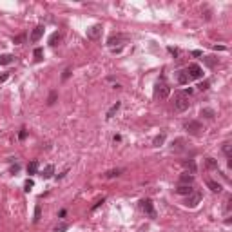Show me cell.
<instances>
[{"instance_id": "cell-1", "label": "cell", "mask_w": 232, "mask_h": 232, "mask_svg": "<svg viewBox=\"0 0 232 232\" xmlns=\"http://www.w3.org/2000/svg\"><path fill=\"white\" fill-rule=\"evenodd\" d=\"M189 105H191V102H189V94H185V93H180L176 98H174V109L176 111H187L189 109Z\"/></svg>"}, {"instance_id": "cell-2", "label": "cell", "mask_w": 232, "mask_h": 232, "mask_svg": "<svg viewBox=\"0 0 232 232\" xmlns=\"http://www.w3.org/2000/svg\"><path fill=\"white\" fill-rule=\"evenodd\" d=\"M185 129H187L192 136H200L201 131H203V125H201L200 122H196V120H191V122L185 123Z\"/></svg>"}, {"instance_id": "cell-3", "label": "cell", "mask_w": 232, "mask_h": 232, "mask_svg": "<svg viewBox=\"0 0 232 232\" xmlns=\"http://www.w3.org/2000/svg\"><path fill=\"white\" fill-rule=\"evenodd\" d=\"M185 71H187V74H189L191 78H201V76H203V69H201L198 64H191Z\"/></svg>"}, {"instance_id": "cell-4", "label": "cell", "mask_w": 232, "mask_h": 232, "mask_svg": "<svg viewBox=\"0 0 232 232\" xmlns=\"http://www.w3.org/2000/svg\"><path fill=\"white\" fill-rule=\"evenodd\" d=\"M154 93H156V96L158 98H162V100H165L167 96H169V93H171V89H169V85L167 83H156V89H154Z\"/></svg>"}, {"instance_id": "cell-5", "label": "cell", "mask_w": 232, "mask_h": 232, "mask_svg": "<svg viewBox=\"0 0 232 232\" xmlns=\"http://www.w3.org/2000/svg\"><path fill=\"white\" fill-rule=\"evenodd\" d=\"M201 201V194L200 192H192V194H189L187 196V200H185V205L187 207H191V209H194V207H198V203Z\"/></svg>"}, {"instance_id": "cell-6", "label": "cell", "mask_w": 232, "mask_h": 232, "mask_svg": "<svg viewBox=\"0 0 232 232\" xmlns=\"http://www.w3.org/2000/svg\"><path fill=\"white\" fill-rule=\"evenodd\" d=\"M100 36H102V25H100V24H94V25H91V27L87 29V38L98 40Z\"/></svg>"}, {"instance_id": "cell-7", "label": "cell", "mask_w": 232, "mask_h": 232, "mask_svg": "<svg viewBox=\"0 0 232 232\" xmlns=\"http://www.w3.org/2000/svg\"><path fill=\"white\" fill-rule=\"evenodd\" d=\"M142 209H143V212H145L147 216L156 218V211H154V205H152L151 200H142Z\"/></svg>"}, {"instance_id": "cell-8", "label": "cell", "mask_w": 232, "mask_h": 232, "mask_svg": "<svg viewBox=\"0 0 232 232\" xmlns=\"http://www.w3.org/2000/svg\"><path fill=\"white\" fill-rule=\"evenodd\" d=\"M44 31H45V27H44V25H36V27L33 29V33H31V42H38V40L42 38Z\"/></svg>"}, {"instance_id": "cell-9", "label": "cell", "mask_w": 232, "mask_h": 232, "mask_svg": "<svg viewBox=\"0 0 232 232\" xmlns=\"http://www.w3.org/2000/svg\"><path fill=\"white\" fill-rule=\"evenodd\" d=\"M122 40H127V36H125V34H113V36H111V38L107 40V44H109V45L113 47V45H116V44H120Z\"/></svg>"}, {"instance_id": "cell-10", "label": "cell", "mask_w": 232, "mask_h": 232, "mask_svg": "<svg viewBox=\"0 0 232 232\" xmlns=\"http://www.w3.org/2000/svg\"><path fill=\"white\" fill-rule=\"evenodd\" d=\"M176 192H178V194H181V196H189V194H192V192H194V189H192L191 185H180V187L176 189Z\"/></svg>"}, {"instance_id": "cell-11", "label": "cell", "mask_w": 232, "mask_h": 232, "mask_svg": "<svg viewBox=\"0 0 232 232\" xmlns=\"http://www.w3.org/2000/svg\"><path fill=\"white\" fill-rule=\"evenodd\" d=\"M178 82H180L181 85H185V83L191 82V76L187 74V71H180V73H178Z\"/></svg>"}, {"instance_id": "cell-12", "label": "cell", "mask_w": 232, "mask_h": 232, "mask_svg": "<svg viewBox=\"0 0 232 232\" xmlns=\"http://www.w3.org/2000/svg\"><path fill=\"white\" fill-rule=\"evenodd\" d=\"M120 107H122V103H120V102H116V103H114V105H113V107H111V109L107 111L105 118H107V120H111V118H113V116H114V114L118 113V109H120Z\"/></svg>"}, {"instance_id": "cell-13", "label": "cell", "mask_w": 232, "mask_h": 232, "mask_svg": "<svg viewBox=\"0 0 232 232\" xmlns=\"http://www.w3.org/2000/svg\"><path fill=\"white\" fill-rule=\"evenodd\" d=\"M207 187L212 191V192H221V185L214 180H207Z\"/></svg>"}, {"instance_id": "cell-14", "label": "cell", "mask_w": 232, "mask_h": 232, "mask_svg": "<svg viewBox=\"0 0 232 232\" xmlns=\"http://www.w3.org/2000/svg\"><path fill=\"white\" fill-rule=\"evenodd\" d=\"M192 180H194V176H192V174H189V172H183V174L180 176V181H181L183 185H187V183L191 185V183H192Z\"/></svg>"}, {"instance_id": "cell-15", "label": "cell", "mask_w": 232, "mask_h": 232, "mask_svg": "<svg viewBox=\"0 0 232 232\" xmlns=\"http://www.w3.org/2000/svg\"><path fill=\"white\" fill-rule=\"evenodd\" d=\"M203 64H205L207 67H214V65L218 64V58H216V56H205V58H203Z\"/></svg>"}, {"instance_id": "cell-16", "label": "cell", "mask_w": 232, "mask_h": 232, "mask_svg": "<svg viewBox=\"0 0 232 232\" xmlns=\"http://www.w3.org/2000/svg\"><path fill=\"white\" fill-rule=\"evenodd\" d=\"M13 60H15L13 54H2V56H0V65H7V64H11Z\"/></svg>"}, {"instance_id": "cell-17", "label": "cell", "mask_w": 232, "mask_h": 232, "mask_svg": "<svg viewBox=\"0 0 232 232\" xmlns=\"http://www.w3.org/2000/svg\"><path fill=\"white\" fill-rule=\"evenodd\" d=\"M183 143H185V140H183V138H178V140L172 143V151H183Z\"/></svg>"}, {"instance_id": "cell-18", "label": "cell", "mask_w": 232, "mask_h": 232, "mask_svg": "<svg viewBox=\"0 0 232 232\" xmlns=\"http://www.w3.org/2000/svg\"><path fill=\"white\" fill-rule=\"evenodd\" d=\"M36 171H38V162L33 160V162L27 165V172H29V174H36Z\"/></svg>"}, {"instance_id": "cell-19", "label": "cell", "mask_w": 232, "mask_h": 232, "mask_svg": "<svg viewBox=\"0 0 232 232\" xmlns=\"http://www.w3.org/2000/svg\"><path fill=\"white\" fill-rule=\"evenodd\" d=\"M33 54H34V60L40 62V60L44 58V49H42V47H36V49L33 51Z\"/></svg>"}, {"instance_id": "cell-20", "label": "cell", "mask_w": 232, "mask_h": 232, "mask_svg": "<svg viewBox=\"0 0 232 232\" xmlns=\"http://www.w3.org/2000/svg\"><path fill=\"white\" fill-rule=\"evenodd\" d=\"M201 116H205V118H209V120H212V118L216 116V113H214L212 109H201Z\"/></svg>"}, {"instance_id": "cell-21", "label": "cell", "mask_w": 232, "mask_h": 232, "mask_svg": "<svg viewBox=\"0 0 232 232\" xmlns=\"http://www.w3.org/2000/svg\"><path fill=\"white\" fill-rule=\"evenodd\" d=\"M53 174H54V167H53V165H47V167L44 169V174H42V176H44V178H51Z\"/></svg>"}, {"instance_id": "cell-22", "label": "cell", "mask_w": 232, "mask_h": 232, "mask_svg": "<svg viewBox=\"0 0 232 232\" xmlns=\"http://www.w3.org/2000/svg\"><path fill=\"white\" fill-rule=\"evenodd\" d=\"M60 42V34L58 33H53L51 36H49V45H56Z\"/></svg>"}, {"instance_id": "cell-23", "label": "cell", "mask_w": 232, "mask_h": 232, "mask_svg": "<svg viewBox=\"0 0 232 232\" xmlns=\"http://www.w3.org/2000/svg\"><path fill=\"white\" fill-rule=\"evenodd\" d=\"M163 142H165V134L162 132V134H158V136L154 138V142H152V143H154V147H160V145H162Z\"/></svg>"}, {"instance_id": "cell-24", "label": "cell", "mask_w": 232, "mask_h": 232, "mask_svg": "<svg viewBox=\"0 0 232 232\" xmlns=\"http://www.w3.org/2000/svg\"><path fill=\"white\" fill-rule=\"evenodd\" d=\"M205 163H207V167H209V169H218V162H216L214 158H207V162H205Z\"/></svg>"}, {"instance_id": "cell-25", "label": "cell", "mask_w": 232, "mask_h": 232, "mask_svg": "<svg viewBox=\"0 0 232 232\" xmlns=\"http://www.w3.org/2000/svg\"><path fill=\"white\" fill-rule=\"evenodd\" d=\"M56 98H58V94H56V91H53V93L49 94V98H47V105H53V103L56 102Z\"/></svg>"}, {"instance_id": "cell-26", "label": "cell", "mask_w": 232, "mask_h": 232, "mask_svg": "<svg viewBox=\"0 0 232 232\" xmlns=\"http://www.w3.org/2000/svg\"><path fill=\"white\" fill-rule=\"evenodd\" d=\"M40 218H42V209H40V205H36V209H34V218H33V220L38 221Z\"/></svg>"}, {"instance_id": "cell-27", "label": "cell", "mask_w": 232, "mask_h": 232, "mask_svg": "<svg viewBox=\"0 0 232 232\" xmlns=\"http://www.w3.org/2000/svg\"><path fill=\"white\" fill-rule=\"evenodd\" d=\"M185 167H187V169H191V174H194V172H196V165H194V162H185Z\"/></svg>"}, {"instance_id": "cell-28", "label": "cell", "mask_w": 232, "mask_h": 232, "mask_svg": "<svg viewBox=\"0 0 232 232\" xmlns=\"http://www.w3.org/2000/svg\"><path fill=\"white\" fill-rule=\"evenodd\" d=\"M120 174H122V171H118V169H116V171H109L105 176H107V178H114V176H120Z\"/></svg>"}, {"instance_id": "cell-29", "label": "cell", "mask_w": 232, "mask_h": 232, "mask_svg": "<svg viewBox=\"0 0 232 232\" xmlns=\"http://www.w3.org/2000/svg\"><path fill=\"white\" fill-rule=\"evenodd\" d=\"M67 229H69V225H67V223H62V225H58L54 230H56V232H65Z\"/></svg>"}, {"instance_id": "cell-30", "label": "cell", "mask_w": 232, "mask_h": 232, "mask_svg": "<svg viewBox=\"0 0 232 232\" xmlns=\"http://www.w3.org/2000/svg\"><path fill=\"white\" fill-rule=\"evenodd\" d=\"M223 152L230 158V143H229V142H227V143H223Z\"/></svg>"}, {"instance_id": "cell-31", "label": "cell", "mask_w": 232, "mask_h": 232, "mask_svg": "<svg viewBox=\"0 0 232 232\" xmlns=\"http://www.w3.org/2000/svg\"><path fill=\"white\" fill-rule=\"evenodd\" d=\"M33 185H34V183H33V180H27V181H25V183H24V189H25V191H27V192H29V191H31V187H33Z\"/></svg>"}, {"instance_id": "cell-32", "label": "cell", "mask_w": 232, "mask_h": 232, "mask_svg": "<svg viewBox=\"0 0 232 232\" xmlns=\"http://www.w3.org/2000/svg\"><path fill=\"white\" fill-rule=\"evenodd\" d=\"M25 40V34H18V36H15V44H22Z\"/></svg>"}, {"instance_id": "cell-33", "label": "cell", "mask_w": 232, "mask_h": 232, "mask_svg": "<svg viewBox=\"0 0 232 232\" xmlns=\"http://www.w3.org/2000/svg\"><path fill=\"white\" fill-rule=\"evenodd\" d=\"M198 87H200L201 91H207V89H209V82H201V83H200Z\"/></svg>"}, {"instance_id": "cell-34", "label": "cell", "mask_w": 232, "mask_h": 232, "mask_svg": "<svg viewBox=\"0 0 232 232\" xmlns=\"http://www.w3.org/2000/svg\"><path fill=\"white\" fill-rule=\"evenodd\" d=\"M69 74H71V69H65V71H64V74H62V80H67V78H69Z\"/></svg>"}, {"instance_id": "cell-35", "label": "cell", "mask_w": 232, "mask_h": 232, "mask_svg": "<svg viewBox=\"0 0 232 232\" xmlns=\"http://www.w3.org/2000/svg\"><path fill=\"white\" fill-rule=\"evenodd\" d=\"M18 171H20V165H18V163L11 167V174H15V172H18Z\"/></svg>"}, {"instance_id": "cell-36", "label": "cell", "mask_w": 232, "mask_h": 232, "mask_svg": "<svg viewBox=\"0 0 232 232\" xmlns=\"http://www.w3.org/2000/svg\"><path fill=\"white\" fill-rule=\"evenodd\" d=\"M25 136H27V132H25V131H22V132L18 134V138H20V140H25Z\"/></svg>"}, {"instance_id": "cell-37", "label": "cell", "mask_w": 232, "mask_h": 232, "mask_svg": "<svg viewBox=\"0 0 232 232\" xmlns=\"http://www.w3.org/2000/svg\"><path fill=\"white\" fill-rule=\"evenodd\" d=\"M7 80V73H4V74H0V82H5Z\"/></svg>"}, {"instance_id": "cell-38", "label": "cell", "mask_w": 232, "mask_h": 232, "mask_svg": "<svg viewBox=\"0 0 232 232\" xmlns=\"http://www.w3.org/2000/svg\"><path fill=\"white\" fill-rule=\"evenodd\" d=\"M102 203H103V200H100V201H96V203H94V207H93V209H98V207H100V205H102Z\"/></svg>"}]
</instances>
